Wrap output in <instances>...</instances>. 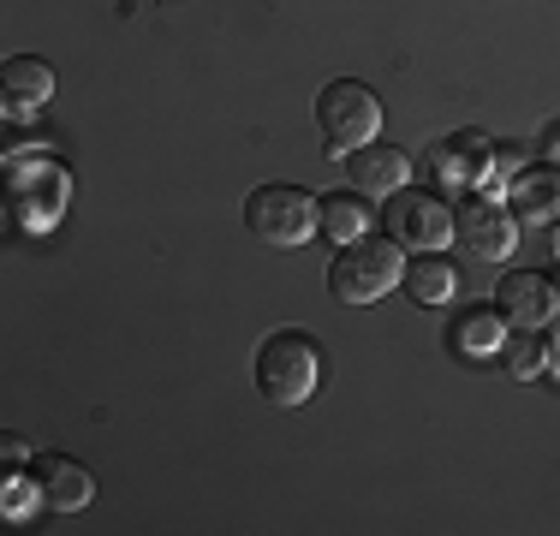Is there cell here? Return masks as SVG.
Returning <instances> with one entry per match:
<instances>
[{
  "label": "cell",
  "instance_id": "6da1fadb",
  "mask_svg": "<svg viewBox=\"0 0 560 536\" xmlns=\"http://www.w3.org/2000/svg\"><path fill=\"white\" fill-rule=\"evenodd\" d=\"M250 375H257V394L269 406H304L323 387V352H316V340L304 328H275L262 334Z\"/></svg>",
  "mask_w": 560,
  "mask_h": 536
},
{
  "label": "cell",
  "instance_id": "7a4b0ae2",
  "mask_svg": "<svg viewBox=\"0 0 560 536\" xmlns=\"http://www.w3.org/2000/svg\"><path fill=\"white\" fill-rule=\"evenodd\" d=\"M406 280V250L394 245L388 233L382 238H352V245L335 250L328 263V292L340 304H376L382 292H394Z\"/></svg>",
  "mask_w": 560,
  "mask_h": 536
},
{
  "label": "cell",
  "instance_id": "3957f363",
  "mask_svg": "<svg viewBox=\"0 0 560 536\" xmlns=\"http://www.w3.org/2000/svg\"><path fill=\"white\" fill-rule=\"evenodd\" d=\"M316 126H323V150L328 155H352L364 150V143H376L382 131V102L370 84H358V78H335V84H323V96H316Z\"/></svg>",
  "mask_w": 560,
  "mask_h": 536
},
{
  "label": "cell",
  "instance_id": "277c9868",
  "mask_svg": "<svg viewBox=\"0 0 560 536\" xmlns=\"http://www.w3.org/2000/svg\"><path fill=\"white\" fill-rule=\"evenodd\" d=\"M245 226L250 238H262V245H304V238H316V197L304 191V185H257V191L245 197Z\"/></svg>",
  "mask_w": 560,
  "mask_h": 536
},
{
  "label": "cell",
  "instance_id": "5b68a950",
  "mask_svg": "<svg viewBox=\"0 0 560 536\" xmlns=\"http://www.w3.org/2000/svg\"><path fill=\"white\" fill-rule=\"evenodd\" d=\"M66 209V173L55 161H12L7 167V221L19 233H43Z\"/></svg>",
  "mask_w": 560,
  "mask_h": 536
},
{
  "label": "cell",
  "instance_id": "8992f818",
  "mask_svg": "<svg viewBox=\"0 0 560 536\" xmlns=\"http://www.w3.org/2000/svg\"><path fill=\"white\" fill-rule=\"evenodd\" d=\"M382 233H388L399 250H442L453 238V209L430 191H406V185H399L388 197V209H382Z\"/></svg>",
  "mask_w": 560,
  "mask_h": 536
},
{
  "label": "cell",
  "instance_id": "52a82bcc",
  "mask_svg": "<svg viewBox=\"0 0 560 536\" xmlns=\"http://www.w3.org/2000/svg\"><path fill=\"white\" fill-rule=\"evenodd\" d=\"M453 238H459L471 257L501 263L506 250L518 245L513 238V209H506L501 197H465V203L453 209Z\"/></svg>",
  "mask_w": 560,
  "mask_h": 536
},
{
  "label": "cell",
  "instance_id": "ba28073f",
  "mask_svg": "<svg viewBox=\"0 0 560 536\" xmlns=\"http://www.w3.org/2000/svg\"><path fill=\"white\" fill-rule=\"evenodd\" d=\"M489 167H495V143H489L483 131H453V138H442L430 150V173H435V185H447V191L483 185Z\"/></svg>",
  "mask_w": 560,
  "mask_h": 536
},
{
  "label": "cell",
  "instance_id": "9c48e42d",
  "mask_svg": "<svg viewBox=\"0 0 560 536\" xmlns=\"http://www.w3.org/2000/svg\"><path fill=\"white\" fill-rule=\"evenodd\" d=\"M31 477H36V501L55 506V513H78V506H90V494H96L90 465L66 459V453H36Z\"/></svg>",
  "mask_w": 560,
  "mask_h": 536
},
{
  "label": "cell",
  "instance_id": "30bf717a",
  "mask_svg": "<svg viewBox=\"0 0 560 536\" xmlns=\"http://www.w3.org/2000/svg\"><path fill=\"white\" fill-rule=\"evenodd\" d=\"M555 299H560V287L549 275H537V268H513L495 287V304L513 328H542V322L555 316Z\"/></svg>",
  "mask_w": 560,
  "mask_h": 536
},
{
  "label": "cell",
  "instance_id": "8fae6325",
  "mask_svg": "<svg viewBox=\"0 0 560 536\" xmlns=\"http://www.w3.org/2000/svg\"><path fill=\"white\" fill-rule=\"evenodd\" d=\"M48 96H55V72H48L36 54H12V60L0 66V107H7V119L43 114Z\"/></svg>",
  "mask_w": 560,
  "mask_h": 536
},
{
  "label": "cell",
  "instance_id": "7c38bea8",
  "mask_svg": "<svg viewBox=\"0 0 560 536\" xmlns=\"http://www.w3.org/2000/svg\"><path fill=\"white\" fill-rule=\"evenodd\" d=\"M346 179H352V191L394 197L399 185L411 179V155L406 150H388V143H364V150L346 155Z\"/></svg>",
  "mask_w": 560,
  "mask_h": 536
},
{
  "label": "cell",
  "instance_id": "4fadbf2b",
  "mask_svg": "<svg viewBox=\"0 0 560 536\" xmlns=\"http://www.w3.org/2000/svg\"><path fill=\"white\" fill-rule=\"evenodd\" d=\"M506 328H513V322L501 316V304H465V311L453 316L447 340H453V352H459V358H495L501 340H506Z\"/></svg>",
  "mask_w": 560,
  "mask_h": 536
},
{
  "label": "cell",
  "instance_id": "5bb4252c",
  "mask_svg": "<svg viewBox=\"0 0 560 536\" xmlns=\"http://www.w3.org/2000/svg\"><path fill=\"white\" fill-rule=\"evenodd\" d=\"M513 214L525 221H555L560 214V161H537L513 179Z\"/></svg>",
  "mask_w": 560,
  "mask_h": 536
},
{
  "label": "cell",
  "instance_id": "9a60e30c",
  "mask_svg": "<svg viewBox=\"0 0 560 536\" xmlns=\"http://www.w3.org/2000/svg\"><path fill=\"white\" fill-rule=\"evenodd\" d=\"M399 287H406L418 304H447L453 292H459V268H453L442 250H411L406 280H399Z\"/></svg>",
  "mask_w": 560,
  "mask_h": 536
},
{
  "label": "cell",
  "instance_id": "2e32d148",
  "mask_svg": "<svg viewBox=\"0 0 560 536\" xmlns=\"http://www.w3.org/2000/svg\"><path fill=\"white\" fill-rule=\"evenodd\" d=\"M316 226H323V238H335V245H352V238L370 233V209L358 191H335L316 203Z\"/></svg>",
  "mask_w": 560,
  "mask_h": 536
},
{
  "label": "cell",
  "instance_id": "e0dca14e",
  "mask_svg": "<svg viewBox=\"0 0 560 536\" xmlns=\"http://www.w3.org/2000/svg\"><path fill=\"white\" fill-rule=\"evenodd\" d=\"M501 364L513 370V375H537L542 364H549V346H542V334H530V328H506V340H501Z\"/></svg>",
  "mask_w": 560,
  "mask_h": 536
},
{
  "label": "cell",
  "instance_id": "ac0fdd59",
  "mask_svg": "<svg viewBox=\"0 0 560 536\" xmlns=\"http://www.w3.org/2000/svg\"><path fill=\"white\" fill-rule=\"evenodd\" d=\"M549 161H560V126H549Z\"/></svg>",
  "mask_w": 560,
  "mask_h": 536
},
{
  "label": "cell",
  "instance_id": "d6986e66",
  "mask_svg": "<svg viewBox=\"0 0 560 536\" xmlns=\"http://www.w3.org/2000/svg\"><path fill=\"white\" fill-rule=\"evenodd\" d=\"M549 226H555V245H560V214H555V221H549Z\"/></svg>",
  "mask_w": 560,
  "mask_h": 536
}]
</instances>
